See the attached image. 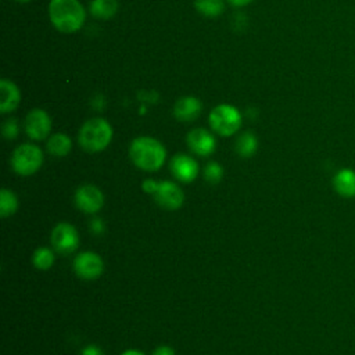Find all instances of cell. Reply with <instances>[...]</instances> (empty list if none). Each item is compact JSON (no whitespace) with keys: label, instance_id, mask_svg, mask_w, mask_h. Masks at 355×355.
<instances>
[{"label":"cell","instance_id":"cell-5","mask_svg":"<svg viewBox=\"0 0 355 355\" xmlns=\"http://www.w3.org/2000/svg\"><path fill=\"white\" fill-rule=\"evenodd\" d=\"M211 128L220 136H232L241 126V114L230 104H220L209 114Z\"/></svg>","mask_w":355,"mask_h":355},{"label":"cell","instance_id":"cell-25","mask_svg":"<svg viewBox=\"0 0 355 355\" xmlns=\"http://www.w3.org/2000/svg\"><path fill=\"white\" fill-rule=\"evenodd\" d=\"M90 227H92V232H93V233H96V234H100V233H103V232H104V227H105V225H104V222H103L101 219L96 218V219H93V220H92V223H90Z\"/></svg>","mask_w":355,"mask_h":355},{"label":"cell","instance_id":"cell-1","mask_svg":"<svg viewBox=\"0 0 355 355\" xmlns=\"http://www.w3.org/2000/svg\"><path fill=\"white\" fill-rule=\"evenodd\" d=\"M129 155L137 168L153 172L164 165L166 158V150L157 139L141 136L130 143Z\"/></svg>","mask_w":355,"mask_h":355},{"label":"cell","instance_id":"cell-15","mask_svg":"<svg viewBox=\"0 0 355 355\" xmlns=\"http://www.w3.org/2000/svg\"><path fill=\"white\" fill-rule=\"evenodd\" d=\"M0 111L3 114L14 111L21 100L19 89L8 79H1L0 82Z\"/></svg>","mask_w":355,"mask_h":355},{"label":"cell","instance_id":"cell-2","mask_svg":"<svg viewBox=\"0 0 355 355\" xmlns=\"http://www.w3.org/2000/svg\"><path fill=\"white\" fill-rule=\"evenodd\" d=\"M49 14L53 25L64 33H72L85 22V8L79 0H51Z\"/></svg>","mask_w":355,"mask_h":355},{"label":"cell","instance_id":"cell-26","mask_svg":"<svg viewBox=\"0 0 355 355\" xmlns=\"http://www.w3.org/2000/svg\"><path fill=\"white\" fill-rule=\"evenodd\" d=\"M80 355H104V354L97 345H87L82 349Z\"/></svg>","mask_w":355,"mask_h":355},{"label":"cell","instance_id":"cell-9","mask_svg":"<svg viewBox=\"0 0 355 355\" xmlns=\"http://www.w3.org/2000/svg\"><path fill=\"white\" fill-rule=\"evenodd\" d=\"M75 204L80 211L94 214L100 211L104 204L103 191L93 184H83L75 191Z\"/></svg>","mask_w":355,"mask_h":355},{"label":"cell","instance_id":"cell-14","mask_svg":"<svg viewBox=\"0 0 355 355\" xmlns=\"http://www.w3.org/2000/svg\"><path fill=\"white\" fill-rule=\"evenodd\" d=\"M201 108H202V104L197 97L186 96L176 101L173 114L179 121L189 122V121H194L200 115Z\"/></svg>","mask_w":355,"mask_h":355},{"label":"cell","instance_id":"cell-21","mask_svg":"<svg viewBox=\"0 0 355 355\" xmlns=\"http://www.w3.org/2000/svg\"><path fill=\"white\" fill-rule=\"evenodd\" d=\"M196 8L207 17H218L223 12L225 4L222 0H196Z\"/></svg>","mask_w":355,"mask_h":355},{"label":"cell","instance_id":"cell-22","mask_svg":"<svg viewBox=\"0 0 355 355\" xmlns=\"http://www.w3.org/2000/svg\"><path fill=\"white\" fill-rule=\"evenodd\" d=\"M223 176V169L218 162H208L204 169V178L209 183H219Z\"/></svg>","mask_w":355,"mask_h":355},{"label":"cell","instance_id":"cell-7","mask_svg":"<svg viewBox=\"0 0 355 355\" xmlns=\"http://www.w3.org/2000/svg\"><path fill=\"white\" fill-rule=\"evenodd\" d=\"M73 270L79 277L86 280H93L101 276L104 270V262L101 257L97 255L96 252L85 251L75 258Z\"/></svg>","mask_w":355,"mask_h":355},{"label":"cell","instance_id":"cell-19","mask_svg":"<svg viewBox=\"0 0 355 355\" xmlns=\"http://www.w3.org/2000/svg\"><path fill=\"white\" fill-rule=\"evenodd\" d=\"M18 208V200L17 196L8 190V189H3L0 191V215L1 218H8L10 215H12Z\"/></svg>","mask_w":355,"mask_h":355},{"label":"cell","instance_id":"cell-10","mask_svg":"<svg viewBox=\"0 0 355 355\" xmlns=\"http://www.w3.org/2000/svg\"><path fill=\"white\" fill-rule=\"evenodd\" d=\"M51 129V119L49 114L40 108L32 110L25 118V132L33 140H43Z\"/></svg>","mask_w":355,"mask_h":355},{"label":"cell","instance_id":"cell-12","mask_svg":"<svg viewBox=\"0 0 355 355\" xmlns=\"http://www.w3.org/2000/svg\"><path fill=\"white\" fill-rule=\"evenodd\" d=\"M187 144L193 153L201 157H207L212 154L216 147L215 137L207 129H202V128L193 129L187 135Z\"/></svg>","mask_w":355,"mask_h":355},{"label":"cell","instance_id":"cell-3","mask_svg":"<svg viewBox=\"0 0 355 355\" xmlns=\"http://www.w3.org/2000/svg\"><path fill=\"white\" fill-rule=\"evenodd\" d=\"M112 139V128L103 118H93L83 123L79 130V143L87 153L103 151Z\"/></svg>","mask_w":355,"mask_h":355},{"label":"cell","instance_id":"cell-28","mask_svg":"<svg viewBox=\"0 0 355 355\" xmlns=\"http://www.w3.org/2000/svg\"><path fill=\"white\" fill-rule=\"evenodd\" d=\"M232 4H234V6H245V4H248V3H251L252 0H229Z\"/></svg>","mask_w":355,"mask_h":355},{"label":"cell","instance_id":"cell-17","mask_svg":"<svg viewBox=\"0 0 355 355\" xmlns=\"http://www.w3.org/2000/svg\"><path fill=\"white\" fill-rule=\"evenodd\" d=\"M118 10V0H92L90 12L96 18H111Z\"/></svg>","mask_w":355,"mask_h":355},{"label":"cell","instance_id":"cell-24","mask_svg":"<svg viewBox=\"0 0 355 355\" xmlns=\"http://www.w3.org/2000/svg\"><path fill=\"white\" fill-rule=\"evenodd\" d=\"M157 186H158V182L154 180V179H146V180H143V183H141V189H143L146 193L151 194V196L155 193Z\"/></svg>","mask_w":355,"mask_h":355},{"label":"cell","instance_id":"cell-20","mask_svg":"<svg viewBox=\"0 0 355 355\" xmlns=\"http://www.w3.org/2000/svg\"><path fill=\"white\" fill-rule=\"evenodd\" d=\"M32 262L37 269L46 270L54 263V252L47 247H39L32 255Z\"/></svg>","mask_w":355,"mask_h":355},{"label":"cell","instance_id":"cell-16","mask_svg":"<svg viewBox=\"0 0 355 355\" xmlns=\"http://www.w3.org/2000/svg\"><path fill=\"white\" fill-rule=\"evenodd\" d=\"M71 148H72V141H71L69 136H67L64 133H55L47 141L49 153L55 157H64V155L69 154Z\"/></svg>","mask_w":355,"mask_h":355},{"label":"cell","instance_id":"cell-6","mask_svg":"<svg viewBox=\"0 0 355 355\" xmlns=\"http://www.w3.org/2000/svg\"><path fill=\"white\" fill-rule=\"evenodd\" d=\"M53 248L60 254H71L79 245V234L73 225L61 222L51 232Z\"/></svg>","mask_w":355,"mask_h":355},{"label":"cell","instance_id":"cell-27","mask_svg":"<svg viewBox=\"0 0 355 355\" xmlns=\"http://www.w3.org/2000/svg\"><path fill=\"white\" fill-rule=\"evenodd\" d=\"M153 355H175V351L169 345H161L153 352Z\"/></svg>","mask_w":355,"mask_h":355},{"label":"cell","instance_id":"cell-18","mask_svg":"<svg viewBox=\"0 0 355 355\" xmlns=\"http://www.w3.org/2000/svg\"><path fill=\"white\" fill-rule=\"evenodd\" d=\"M258 147V140L251 132H244L236 141V151L241 157H251Z\"/></svg>","mask_w":355,"mask_h":355},{"label":"cell","instance_id":"cell-29","mask_svg":"<svg viewBox=\"0 0 355 355\" xmlns=\"http://www.w3.org/2000/svg\"><path fill=\"white\" fill-rule=\"evenodd\" d=\"M121 355H144L143 352L137 351V349H126L125 352H122Z\"/></svg>","mask_w":355,"mask_h":355},{"label":"cell","instance_id":"cell-11","mask_svg":"<svg viewBox=\"0 0 355 355\" xmlns=\"http://www.w3.org/2000/svg\"><path fill=\"white\" fill-rule=\"evenodd\" d=\"M171 172L178 180L190 183L198 175V164L194 158L186 154H178L171 161Z\"/></svg>","mask_w":355,"mask_h":355},{"label":"cell","instance_id":"cell-30","mask_svg":"<svg viewBox=\"0 0 355 355\" xmlns=\"http://www.w3.org/2000/svg\"><path fill=\"white\" fill-rule=\"evenodd\" d=\"M15 1H21V3H26V1H29V0H15Z\"/></svg>","mask_w":355,"mask_h":355},{"label":"cell","instance_id":"cell-8","mask_svg":"<svg viewBox=\"0 0 355 355\" xmlns=\"http://www.w3.org/2000/svg\"><path fill=\"white\" fill-rule=\"evenodd\" d=\"M157 204L165 209H178L183 205L184 201V194L182 189L169 180H162L158 182L157 190L153 194Z\"/></svg>","mask_w":355,"mask_h":355},{"label":"cell","instance_id":"cell-23","mask_svg":"<svg viewBox=\"0 0 355 355\" xmlns=\"http://www.w3.org/2000/svg\"><path fill=\"white\" fill-rule=\"evenodd\" d=\"M3 135L6 139H14L18 135V123L15 119H8L3 125Z\"/></svg>","mask_w":355,"mask_h":355},{"label":"cell","instance_id":"cell-13","mask_svg":"<svg viewBox=\"0 0 355 355\" xmlns=\"http://www.w3.org/2000/svg\"><path fill=\"white\" fill-rule=\"evenodd\" d=\"M334 191L343 198L355 197V171L349 168H343L336 172L331 180Z\"/></svg>","mask_w":355,"mask_h":355},{"label":"cell","instance_id":"cell-4","mask_svg":"<svg viewBox=\"0 0 355 355\" xmlns=\"http://www.w3.org/2000/svg\"><path fill=\"white\" fill-rule=\"evenodd\" d=\"M43 164L42 150L31 143L18 146L11 157V165L15 173L21 176H29L37 172Z\"/></svg>","mask_w":355,"mask_h":355}]
</instances>
